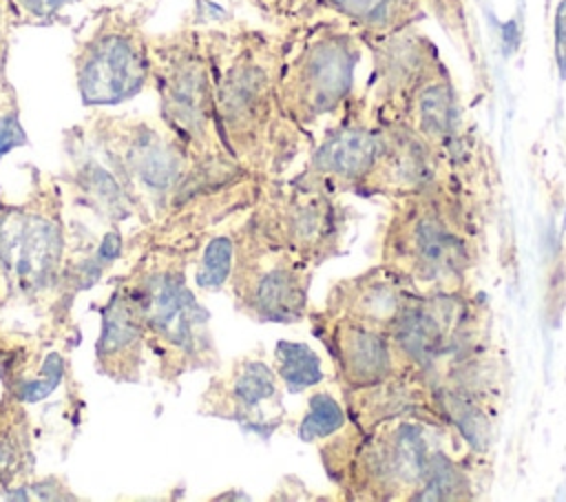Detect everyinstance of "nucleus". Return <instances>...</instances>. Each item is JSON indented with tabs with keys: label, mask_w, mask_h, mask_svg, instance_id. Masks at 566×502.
<instances>
[{
	"label": "nucleus",
	"mask_w": 566,
	"mask_h": 502,
	"mask_svg": "<svg viewBox=\"0 0 566 502\" xmlns=\"http://www.w3.org/2000/svg\"><path fill=\"white\" fill-rule=\"evenodd\" d=\"M206 42L217 122L228 153L263 181L287 177L307 139L281 113L279 35L237 24L208 29Z\"/></svg>",
	"instance_id": "1"
},
{
	"label": "nucleus",
	"mask_w": 566,
	"mask_h": 502,
	"mask_svg": "<svg viewBox=\"0 0 566 502\" xmlns=\"http://www.w3.org/2000/svg\"><path fill=\"white\" fill-rule=\"evenodd\" d=\"M484 206L460 188L389 199L378 263L413 292H467L482 254Z\"/></svg>",
	"instance_id": "2"
},
{
	"label": "nucleus",
	"mask_w": 566,
	"mask_h": 502,
	"mask_svg": "<svg viewBox=\"0 0 566 502\" xmlns=\"http://www.w3.org/2000/svg\"><path fill=\"white\" fill-rule=\"evenodd\" d=\"M467 447L458 433L422 418H396L367 431L347 422L318 442L329 480L347 500L413 502L436 456Z\"/></svg>",
	"instance_id": "3"
},
{
	"label": "nucleus",
	"mask_w": 566,
	"mask_h": 502,
	"mask_svg": "<svg viewBox=\"0 0 566 502\" xmlns=\"http://www.w3.org/2000/svg\"><path fill=\"white\" fill-rule=\"evenodd\" d=\"M279 40L281 113L310 142L358 97L356 71L365 40L345 22L325 15L290 24Z\"/></svg>",
	"instance_id": "4"
},
{
	"label": "nucleus",
	"mask_w": 566,
	"mask_h": 502,
	"mask_svg": "<svg viewBox=\"0 0 566 502\" xmlns=\"http://www.w3.org/2000/svg\"><path fill=\"white\" fill-rule=\"evenodd\" d=\"M150 62L164 126L199 159L232 157L219 133L206 31L181 29L150 38Z\"/></svg>",
	"instance_id": "5"
},
{
	"label": "nucleus",
	"mask_w": 566,
	"mask_h": 502,
	"mask_svg": "<svg viewBox=\"0 0 566 502\" xmlns=\"http://www.w3.org/2000/svg\"><path fill=\"white\" fill-rule=\"evenodd\" d=\"M387 336L400 369L420 374L431 389L458 360L493 345L489 307L473 290L416 292L389 325Z\"/></svg>",
	"instance_id": "6"
},
{
	"label": "nucleus",
	"mask_w": 566,
	"mask_h": 502,
	"mask_svg": "<svg viewBox=\"0 0 566 502\" xmlns=\"http://www.w3.org/2000/svg\"><path fill=\"white\" fill-rule=\"evenodd\" d=\"M349 219V206L340 197L283 177L263 181L256 203L241 217V228L256 241L316 268L343 252Z\"/></svg>",
	"instance_id": "7"
},
{
	"label": "nucleus",
	"mask_w": 566,
	"mask_h": 502,
	"mask_svg": "<svg viewBox=\"0 0 566 502\" xmlns=\"http://www.w3.org/2000/svg\"><path fill=\"white\" fill-rule=\"evenodd\" d=\"M382 155L380 124L367 113L363 95L332 124L310 137L301 166L287 179L327 195H360L376 172Z\"/></svg>",
	"instance_id": "8"
},
{
	"label": "nucleus",
	"mask_w": 566,
	"mask_h": 502,
	"mask_svg": "<svg viewBox=\"0 0 566 502\" xmlns=\"http://www.w3.org/2000/svg\"><path fill=\"white\" fill-rule=\"evenodd\" d=\"M150 38L119 9L104 11L75 53L77 91L86 106H113L135 97L150 82Z\"/></svg>",
	"instance_id": "9"
},
{
	"label": "nucleus",
	"mask_w": 566,
	"mask_h": 502,
	"mask_svg": "<svg viewBox=\"0 0 566 502\" xmlns=\"http://www.w3.org/2000/svg\"><path fill=\"white\" fill-rule=\"evenodd\" d=\"M237 261L230 276L237 307L259 323H301L310 314L314 268L270 248L237 223Z\"/></svg>",
	"instance_id": "10"
},
{
	"label": "nucleus",
	"mask_w": 566,
	"mask_h": 502,
	"mask_svg": "<svg viewBox=\"0 0 566 502\" xmlns=\"http://www.w3.org/2000/svg\"><path fill=\"white\" fill-rule=\"evenodd\" d=\"M148 332L172 356L177 372L217 365L208 312L199 305L177 261L159 263L133 290Z\"/></svg>",
	"instance_id": "11"
},
{
	"label": "nucleus",
	"mask_w": 566,
	"mask_h": 502,
	"mask_svg": "<svg viewBox=\"0 0 566 502\" xmlns=\"http://www.w3.org/2000/svg\"><path fill=\"white\" fill-rule=\"evenodd\" d=\"M97 124L128 181L155 199L175 197L199 159L166 126L124 117H99Z\"/></svg>",
	"instance_id": "12"
},
{
	"label": "nucleus",
	"mask_w": 566,
	"mask_h": 502,
	"mask_svg": "<svg viewBox=\"0 0 566 502\" xmlns=\"http://www.w3.org/2000/svg\"><path fill=\"white\" fill-rule=\"evenodd\" d=\"M201 411L268 438L287 420L283 383L261 354H245L210 380Z\"/></svg>",
	"instance_id": "13"
},
{
	"label": "nucleus",
	"mask_w": 566,
	"mask_h": 502,
	"mask_svg": "<svg viewBox=\"0 0 566 502\" xmlns=\"http://www.w3.org/2000/svg\"><path fill=\"white\" fill-rule=\"evenodd\" d=\"M307 321L318 343L327 349L338 391L371 387L400 372L387 332L325 307H310Z\"/></svg>",
	"instance_id": "14"
},
{
	"label": "nucleus",
	"mask_w": 566,
	"mask_h": 502,
	"mask_svg": "<svg viewBox=\"0 0 566 502\" xmlns=\"http://www.w3.org/2000/svg\"><path fill=\"white\" fill-rule=\"evenodd\" d=\"M62 259V232L53 217L24 208L0 212V265L22 292L53 283Z\"/></svg>",
	"instance_id": "15"
},
{
	"label": "nucleus",
	"mask_w": 566,
	"mask_h": 502,
	"mask_svg": "<svg viewBox=\"0 0 566 502\" xmlns=\"http://www.w3.org/2000/svg\"><path fill=\"white\" fill-rule=\"evenodd\" d=\"M290 24L310 18H336L358 31L363 40L391 35L427 15L424 0H281L272 7Z\"/></svg>",
	"instance_id": "16"
},
{
	"label": "nucleus",
	"mask_w": 566,
	"mask_h": 502,
	"mask_svg": "<svg viewBox=\"0 0 566 502\" xmlns=\"http://www.w3.org/2000/svg\"><path fill=\"white\" fill-rule=\"evenodd\" d=\"M340 398L349 422L363 431L396 418H422L442 422L433 389L420 374L409 369H400L398 374L371 387L340 391Z\"/></svg>",
	"instance_id": "17"
},
{
	"label": "nucleus",
	"mask_w": 566,
	"mask_h": 502,
	"mask_svg": "<svg viewBox=\"0 0 566 502\" xmlns=\"http://www.w3.org/2000/svg\"><path fill=\"white\" fill-rule=\"evenodd\" d=\"M416 292L389 268L376 263L358 274L336 281L323 307L387 332Z\"/></svg>",
	"instance_id": "18"
},
{
	"label": "nucleus",
	"mask_w": 566,
	"mask_h": 502,
	"mask_svg": "<svg viewBox=\"0 0 566 502\" xmlns=\"http://www.w3.org/2000/svg\"><path fill=\"white\" fill-rule=\"evenodd\" d=\"M144 336V318L133 290L115 294L104 310L102 334L97 341V360L104 372L119 369L122 374L133 367L139 356V343ZM126 378V374H124Z\"/></svg>",
	"instance_id": "19"
},
{
	"label": "nucleus",
	"mask_w": 566,
	"mask_h": 502,
	"mask_svg": "<svg viewBox=\"0 0 566 502\" xmlns=\"http://www.w3.org/2000/svg\"><path fill=\"white\" fill-rule=\"evenodd\" d=\"M272 367L283 383V389L301 394L325 380L321 356L301 341H276Z\"/></svg>",
	"instance_id": "20"
},
{
	"label": "nucleus",
	"mask_w": 566,
	"mask_h": 502,
	"mask_svg": "<svg viewBox=\"0 0 566 502\" xmlns=\"http://www.w3.org/2000/svg\"><path fill=\"white\" fill-rule=\"evenodd\" d=\"M349 422L343 398H336L327 387H312L305 414L298 420V438L303 442H321Z\"/></svg>",
	"instance_id": "21"
},
{
	"label": "nucleus",
	"mask_w": 566,
	"mask_h": 502,
	"mask_svg": "<svg viewBox=\"0 0 566 502\" xmlns=\"http://www.w3.org/2000/svg\"><path fill=\"white\" fill-rule=\"evenodd\" d=\"M237 226L226 232L212 234L199 257L195 281L201 290H221L226 283H230L234 261H237Z\"/></svg>",
	"instance_id": "22"
},
{
	"label": "nucleus",
	"mask_w": 566,
	"mask_h": 502,
	"mask_svg": "<svg viewBox=\"0 0 566 502\" xmlns=\"http://www.w3.org/2000/svg\"><path fill=\"white\" fill-rule=\"evenodd\" d=\"M15 20L22 22H46L57 18L66 7L80 0H7Z\"/></svg>",
	"instance_id": "23"
},
{
	"label": "nucleus",
	"mask_w": 566,
	"mask_h": 502,
	"mask_svg": "<svg viewBox=\"0 0 566 502\" xmlns=\"http://www.w3.org/2000/svg\"><path fill=\"white\" fill-rule=\"evenodd\" d=\"M27 144V135L20 126L18 113L9 111L4 115H0V157L7 155L11 148Z\"/></svg>",
	"instance_id": "24"
},
{
	"label": "nucleus",
	"mask_w": 566,
	"mask_h": 502,
	"mask_svg": "<svg viewBox=\"0 0 566 502\" xmlns=\"http://www.w3.org/2000/svg\"><path fill=\"white\" fill-rule=\"evenodd\" d=\"M555 64L559 77H566V0L555 9Z\"/></svg>",
	"instance_id": "25"
},
{
	"label": "nucleus",
	"mask_w": 566,
	"mask_h": 502,
	"mask_svg": "<svg viewBox=\"0 0 566 502\" xmlns=\"http://www.w3.org/2000/svg\"><path fill=\"white\" fill-rule=\"evenodd\" d=\"M13 20V13L9 9V2L7 0H0V55L4 51V44H7V33H9V24Z\"/></svg>",
	"instance_id": "26"
}]
</instances>
